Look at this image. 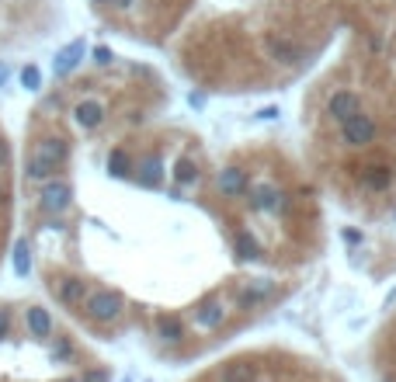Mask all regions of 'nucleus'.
I'll list each match as a JSON object with an SVG mask.
<instances>
[{"label": "nucleus", "mask_w": 396, "mask_h": 382, "mask_svg": "<svg viewBox=\"0 0 396 382\" xmlns=\"http://www.w3.org/2000/svg\"><path fill=\"white\" fill-rule=\"evenodd\" d=\"M70 157V143L59 139V136H49V139H38L35 150L28 153V164H24V174L28 181H49Z\"/></svg>", "instance_id": "f257e3e1"}, {"label": "nucleus", "mask_w": 396, "mask_h": 382, "mask_svg": "<svg viewBox=\"0 0 396 382\" xmlns=\"http://www.w3.org/2000/svg\"><path fill=\"white\" fill-rule=\"evenodd\" d=\"M84 306H87V316H91V320L111 323V320L122 316L125 299H122V292H115V288H98V292H91V295L84 299Z\"/></svg>", "instance_id": "f03ea898"}, {"label": "nucleus", "mask_w": 396, "mask_h": 382, "mask_svg": "<svg viewBox=\"0 0 396 382\" xmlns=\"http://www.w3.org/2000/svg\"><path fill=\"white\" fill-rule=\"evenodd\" d=\"M341 139H344L348 146H369V143L376 139V122H372L369 115L355 111L351 118L341 122Z\"/></svg>", "instance_id": "7ed1b4c3"}, {"label": "nucleus", "mask_w": 396, "mask_h": 382, "mask_svg": "<svg viewBox=\"0 0 396 382\" xmlns=\"http://www.w3.org/2000/svg\"><path fill=\"white\" fill-rule=\"evenodd\" d=\"M70 201H73V188H70L66 181L49 178V181L42 185V191H38V205H42L45 212H66Z\"/></svg>", "instance_id": "20e7f679"}, {"label": "nucleus", "mask_w": 396, "mask_h": 382, "mask_svg": "<svg viewBox=\"0 0 396 382\" xmlns=\"http://www.w3.org/2000/svg\"><path fill=\"white\" fill-rule=\"evenodd\" d=\"M73 122H77L80 129H98L101 122H104V104H101L98 97L77 101V104H73Z\"/></svg>", "instance_id": "39448f33"}, {"label": "nucleus", "mask_w": 396, "mask_h": 382, "mask_svg": "<svg viewBox=\"0 0 396 382\" xmlns=\"http://www.w3.org/2000/svg\"><path fill=\"white\" fill-rule=\"evenodd\" d=\"M84 52H87L84 38H73L66 49H59V52H56V63H52L56 77H66V73H73V70H77V63L84 59Z\"/></svg>", "instance_id": "423d86ee"}, {"label": "nucleus", "mask_w": 396, "mask_h": 382, "mask_svg": "<svg viewBox=\"0 0 396 382\" xmlns=\"http://www.w3.org/2000/svg\"><path fill=\"white\" fill-rule=\"evenodd\" d=\"M250 205L257 212H278L285 205V194L275 188V185H254L250 188Z\"/></svg>", "instance_id": "0eeeda50"}, {"label": "nucleus", "mask_w": 396, "mask_h": 382, "mask_svg": "<svg viewBox=\"0 0 396 382\" xmlns=\"http://www.w3.org/2000/svg\"><path fill=\"white\" fill-rule=\"evenodd\" d=\"M327 111H330L334 122H344V118H351L355 111H362V101H358L355 91H337V94L327 101Z\"/></svg>", "instance_id": "6e6552de"}, {"label": "nucleus", "mask_w": 396, "mask_h": 382, "mask_svg": "<svg viewBox=\"0 0 396 382\" xmlns=\"http://www.w3.org/2000/svg\"><path fill=\"white\" fill-rule=\"evenodd\" d=\"M219 191H222L226 198H240V194L247 191V171H240V167L219 171Z\"/></svg>", "instance_id": "1a4fd4ad"}, {"label": "nucleus", "mask_w": 396, "mask_h": 382, "mask_svg": "<svg viewBox=\"0 0 396 382\" xmlns=\"http://www.w3.org/2000/svg\"><path fill=\"white\" fill-rule=\"evenodd\" d=\"M56 299H59L63 306H80V302L87 299V282H80V278H63V282H56Z\"/></svg>", "instance_id": "9d476101"}, {"label": "nucleus", "mask_w": 396, "mask_h": 382, "mask_svg": "<svg viewBox=\"0 0 396 382\" xmlns=\"http://www.w3.org/2000/svg\"><path fill=\"white\" fill-rule=\"evenodd\" d=\"M24 323H28V334L31 337H49L52 334V316L42 306H28L24 309Z\"/></svg>", "instance_id": "9b49d317"}, {"label": "nucleus", "mask_w": 396, "mask_h": 382, "mask_svg": "<svg viewBox=\"0 0 396 382\" xmlns=\"http://www.w3.org/2000/svg\"><path fill=\"white\" fill-rule=\"evenodd\" d=\"M264 49L271 52L275 63H285V66L299 59V49L289 42V38H282V35H268V38H264Z\"/></svg>", "instance_id": "f8f14e48"}, {"label": "nucleus", "mask_w": 396, "mask_h": 382, "mask_svg": "<svg viewBox=\"0 0 396 382\" xmlns=\"http://www.w3.org/2000/svg\"><path fill=\"white\" fill-rule=\"evenodd\" d=\"M362 185L369 191H386L393 185V171H390L386 164H369V167L362 171Z\"/></svg>", "instance_id": "ddd939ff"}, {"label": "nucleus", "mask_w": 396, "mask_h": 382, "mask_svg": "<svg viewBox=\"0 0 396 382\" xmlns=\"http://www.w3.org/2000/svg\"><path fill=\"white\" fill-rule=\"evenodd\" d=\"M233 250H236V257H243V261H257V257H261V243H257V236H254L250 229H236Z\"/></svg>", "instance_id": "4468645a"}, {"label": "nucleus", "mask_w": 396, "mask_h": 382, "mask_svg": "<svg viewBox=\"0 0 396 382\" xmlns=\"http://www.w3.org/2000/svg\"><path fill=\"white\" fill-rule=\"evenodd\" d=\"M157 337L167 341V344L181 341V337H185V323H181V316H157Z\"/></svg>", "instance_id": "2eb2a0df"}, {"label": "nucleus", "mask_w": 396, "mask_h": 382, "mask_svg": "<svg viewBox=\"0 0 396 382\" xmlns=\"http://www.w3.org/2000/svg\"><path fill=\"white\" fill-rule=\"evenodd\" d=\"M222 382H257V369L247 362H229L222 369Z\"/></svg>", "instance_id": "dca6fc26"}, {"label": "nucleus", "mask_w": 396, "mask_h": 382, "mask_svg": "<svg viewBox=\"0 0 396 382\" xmlns=\"http://www.w3.org/2000/svg\"><path fill=\"white\" fill-rule=\"evenodd\" d=\"M108 171H111V178H129L132 174V160H129V153L122 146L108 153Z\"/></svg>", "instance_id": "f3484780"}, {"label": "nucleus", "mask_w": 396, "mask_h": 382, "mask_svg": "<svg viewBox=\"0 0 396 382\" xmlns=\"http://www.w3.org/2000/svg\"><path fill=\"white\" fill-rule=\"evenodd\" d=\"M160 181H164V174H160V160H143L139 164V185L143 188H160Z\"/></svg>", "instance_id": "a211bd4d"}, {"label": "nucleus", "mask_w": 396, "mask_h": 382, "mask_svg": "<svg viewBox=\"0 0 396 382\" xmlns=\"http://www.w3.org/2000/svg\"><path fill=\"white\" fill-rule=\"evenodd\" d=\"M195 320H198V327H208V330H212V327H219V323L226 320V309H222L219 302H208V306H201L195 313Z\"/></svg>", "instance_id": "6ab92c4d"}, {"label": "nucleus", "mask_w": 396, "mask_h": 382, "mask_svg": "<svg viewBox=\"0 0 396 382\" xmlns=\"http://www.w3.org/2000/svg\"><path fill=\"white\" fill-rule=\"evenodd\" d=\"M31 271V250H28V240H17L14 243V275L24 278Z\"/></svg>", "instance_id": "aec40b11"}, {"label": "nucleus", "mask_w": 396, "mask_h": 382, "mask_svg": "<svg viewBox=\"0 0 396 382\" xmlns=\"http://www.w3.org/2000/svg\"><path fill=\"white\" fill-rule=\"evenodd\" d=\"M264 295H271V282H257V285L243 288V292H240V302H243V306H254V302H261Z\"/></svg>", "instance_id": "412c9836"}, {"label": "nucleus", "mask_w": 396, "mask_h": 382, "mask_svg": "<svg viewBox=\"0 0 396 382\" xmlns=\"http://www.w3.org/2000/svg\"><path fill=\"white\" fill-rule=\"evenodd\" d=\"M174 178H178V185H192V181H198L195 160H178V164H174Z\"/></svg>", "instance_id": "4be33fe9"}, {"label": "nucleus", "mask_w": 396, "mask_h": 382, "mask_svg": "<svg viewBox=\"0 0 396 382\" xmlns=\"http://www.w3.org/2000/svg\"><path fill=\"white\" fill-rule=\"evenodd\" d=\"M21 87H24V91H38V87H42V73H38V66L28 63V66L21 70Z\"/></svg>", "instance_id": "5701e85b"}, {"label": "nucleus", "mask_w": 396, "mask_h": 382, "mask_svg": "<svg viewBox=\"0 0 396 382\" xmlns=\"http://www.w3.org/2000/svg\"><path fill=\"white\" fill-rule=\"evenodd\" d=\"M111 59H115V52H111L108 45H98V49H94V63H98V66H108Z\"/></svg>", "instance_id": "b1692460"}, {"label": "nucleus", "mask_w": 396, "mask_h": 382, "mask_svg": "<svg viewBox=\"0 0 396 382\" xmlns=\"http://www.w3.org/2000/svg\"><path fill=\"white\" fill-rule=\"evenodd\" d=\"M10 167V146H7V139L0 136V171H7Z\"/></svg>", "instance_id": "393cba45"}, {"label": "nucleus", "mask_w": 396, "mask_h": 382, "mask_svg": "<svg viewBox=\"0 0 396 382\" xmlns=\"http://www.w3.org/2000/svg\"><path fill=\"white\" fill-rule=\"evenodd\" d=\"M70 355H73L70 341H59V344H56V351H52V358H59V362H63V358H70Z\"/></svg>", "instance_id": "a878e982"}, {"label": "nucleus", "mask_w": 396, "mask_h": 382, "mask_svg": "<svg viewBox=\"0 0 396 382\" xmlns=\"http://www.w3.org/2000/svg\"><path fill=\"white\" fill-rule=\"evenodd\" d=\"M10 334V309H0V337Z\"/></svg>", "instance_id": "bb28decb"}, {"label": "nucleus", "mask_w": 396, "mask_h": 382, "mask_svg": "<svg viewBox=\"0 0 396 382\" xmlns=\"http://www.w3.org/2000/svg\"><path fill=\"white\" fill-rule=\"evenodd\" d=\"M84 382H108V372H87Z\"/></svg>", "instance_id": "cd10ccee"}, {"label": "nucleus", "mask_w": 396, "mask_h": 382, "mask_svg": "<svg viewBox=\"0 0 396 382\" xmlns=\"http://www.w3.org/2000/svg\"><path fill=\"white\" fill-rule=\"evenodd\" d=\"M257 118H278V108H275V104H271V108H261Z\"/></svg>", "instance_id": "c85d7f7f"}, {"label": "nucleus", "mask_w": 396, "mask_h": 382, "mask_svg": "<svg viewBox=\"0 0 396 382\" xmlns=\"http://www.w3.org/2000/svg\"><path fill=\"white\" fill-rule=\"evenodd\" d=\"M7 201H10V191H7V185L0 181V208H7Z\"/></svg>", "instance_id": "c756f323"}, {"label": "nucleus", "mask_w": 396, "mask_h": 382, "mask_svg": "<svg viewBox=\"0 0 396 382\" xmlns=\"http://www.w3.org/2000/svg\"><path fill=\"white\" fill-rule=\"evenodd\" d=\"M344 240H348V243H358V240H362V236H358V233H355V229H344Z\"/></svg>", "instance_id": "7c9ffc66"}, {"label": "nucleus", "mask_w": 396, "mask_h": 382, "mask_svg": "<svg viewBox=\"0 0 396 382\" xmlns=\"http://www.w3.org/2000/svg\"><path fill=\"white\" fill-rule=\"evenodd\" d=\"M7 77H10V70H7V63H0V87L7 84Z\"/></svg>", "instance_id": "2f4dec72"}, {"label": "nucleus", "mask_w": 396, "mask_h": 382, "mask_svg": "<svg viewBox=\"0 0 396 382\" xmlns=\"http://www.w3.org/2000/svg\"><path fill=\"white\" fill-rule=\"evenodd\" d=\"M94 3H111V0H94Z\"/></svg>", "instance_id": "473e14b6"}, {"label": "nucleus", "mask_w": 396, "mask_h": 382, "mask_svg": "<svg viewBox=\"0 0 396 382\" xmlns=\"http://www.w3.org/2000/svg\"><path fill=\"white\" fill-rule=\"evenodd\" d=\"M59 382H73V379H59Z\"/></svg>", "instance_id": "72a5a7b5"}]
</instances>
